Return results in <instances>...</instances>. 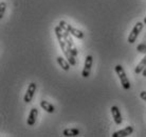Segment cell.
<instances>
[{
	"instance_id": "6da1fadb",
	"label": "cell",
	"mask_w": 146,
	"mask_h": 137,
	"mask_svg": "<svg viewBox=\"0 0 146 137\" xmlns=\"http://www.w3.org/2000/svg\"><path fill=\"white\" fill-rule=\"evenodd\" d=\"M54 32H55V34H56V37H57V39H58L59 46H60V48H62V52H64V54H65L66 57L68 59V62H69L72 66H75V65H76V59H75V56L73 55L72 53L68 50V48H67V44H66V41H65V38H64V30L59 26H57L54 28Z\"/></svg>"
},
{
	"instance_id": "7a4b0ae2",
	"label": "cell",
	"mask_w": 146,
	"mask_h": 137,
	"mask_svg": "<svg viewBox=\"0 0 146 137\" xmlns=\"http://www.w3.org/2000/svg\"><path fill=\"white\" fill-rule=\"evenodd\" d=\"M114 70H115L117 74L120 78L121 84L123 86V88L128 90V89L130 88V83H129V80H128L127 76L125 74V70L123 69V67L121 66V65H117V66L114 67Z\"/></svg>"
},
{
	"instance_id": "3957f363",
	"label": "cell",
	"mask_w": 146,
	"mask_h": 137,
	"mask_svg": "<svg viewBox=\"0 0 146 137\" xmlns=\"http://www.w3.org/2000/svg\"><path fill=\"white\" fill-rule=\"evenodd\" d=\"M143 27H144V22H137L135 25V27H133V29L131 30V32H130V34L128 35V43L129 44H133L135 41V39H137V37L139 36L140 32L142 31Z\"/></svg>"
},
{
	"instance_id": "277c9868",
	"label": "cell",
	"mask_w": 146,
	"mask_h": 137,
	"mask_svg": "<svg viewBox=\"0 0 146 137\" xmlns=\"http://www.w3.org/2000/svg\"><path fill=\"white\" fill-rule=\"evenodd\" d=\"M64 38H65V41H66V44H67L68 50H69L74 56H76L78 51H77V48H76V46H75V44L73 43L72 37L70 36V32H65V31H64Z\"/></svg>"
},
{
	"instance_id": "5b68a950",
	"label": "cell",
	"mask_w": 146,
	"mask_h": 137,
	"mask_svg": "<svg viewBox=\"0 0 146 137\" xmlns=\"http://www.w3.org/2000/svg\"><path fill=\"white\" fill-rule=\"evenodd\" d=\"M36 88H37L36 83H34V82L30 83L29 87L27 89L26 95H25V98H23V101H25L26 103H30V102L32 101V99H33V97H34V94L36 92Z\"/></svg>"
},
{
	"instance_id": "8992f818",
	"label": "cell",
	"mask_w": 146,
	"mask_h": 137,
	"mask_svg": "<svg viewBox=\"0 0 146 137\" xmlns=\"http://www.w3.org/2000/svg\"><path fill=\"white\" fill-rule=\"evenodd\" d=\"M92 62H93V57H92V55L86 56V59H85V64H84V69H83V72H82V76H83V78H88V77H89V74H90V71H91Z\"/></svg>"
},
{
	"instance_id": "52a82bcc",
	"label": "cell",
	"mask_w": 146,
	"mask_h": 137,
	"mask_svg": "<svg viewBox=\"0 0 146 137\" xmlns=\"http://www.w3.org/2000/svg\"><path fill=\"white\" fill-rule=\"evenodd\" d=\"M111 114H112L113 120H114L115 124L120 126L121 123H122V121H123V119H122V115H121V112H120V110H119V108L115 106V105L112 106V108H111Z\"/></svg>"
},
{
	"instance_id": "ba28073f",
	"label": "cell",
	"mask_w": 146,
	"mask_h": 137,
	"mask_svg": "<svg viewBox=\"0 0 146 137\" xmlns=\"http://www.w3.org/2000/svg\"><path fill=\"white\" fill-rule=\"evenodd\" d=\"M132 132H133V128L130 126H126L125 129H123V130L114 132V133L112 134V137H125V136L130 135Z\"/></svg>"
},
{
	"instance_id": "9c48e42d",
	"label": "cell",
	"mask_w": 146,
	"mask_h": 137,
	"mask_svg": "<svg viewBox=\"0 0 146 137\" xmlns=\"http://www.w3.org/2000/svg\"><path fill=\"white\" fill-rule=\"evenodd\" d=\"M37 116H38V110H37L36 108H31V111H30L28 120H27V122H28L29 126H34V124H35Z\"/></svg>"
},
{
	"instance_id": "30bf717a",
	"label": "cell",
	"mask_w": 146,
	"mask_h": 137,
	"mask_svg": "<svg viewBox=\"0 0 146 137\" xmlns=\"http://www.w3.org/2000/svg\"><path fill=\"white\" fill-rule=\"evenodd\" d=\"M40 106H41V108L44 110V111H46L47 113H54L55 111V108L52 105L51 103H49L48 101H44V100H41L40 101Z\"/></svg>"
},
{
	"instance_id": "8fae6325",
	"label": "cell",
	"mask_w": 146,
	"mask_h": 137,
	"mask_svg": "<svg viewBox=\"0 0 146 137\" xmlns=\"http://www.w3.org/2000/svg\"><path fill=\"white\" fill-rule=\"evenodd\" d=\"M56 61H57L58 65L62 67L64 70L68 71L70 69V65H71V64H70L69 62H67L64 57H62V56H57V57H56Z\"/></svg>"
},
{
	"instance_id": "7c38bea8",
	"label": "cell",
	"mask_w": 146,
	"mask_h": 137,
	"mask_svg": "<svg viewBox=\"0 0 146 137\" xmlns=\"http://www.w3.org/2000/svg\"><path fill=\"white\" fill-rule=\"evenodd\" d=\"M145 67H146V54H145V56L141 59V62L138 64V66L135 67V72L137 74H141V72H143V70H144V68H145Z\"/></svg>"
},
{
	"instance_id": "4fadbf2b",
	"label": "cell",
	"mask_w": 146,
	"mask_h": 137,
	"mask_svg": "<svg viewBox=\"0 0 146 137\" xmlns=\"http://www.w3.org/2000/svg\"><path fill=\"white\" fill-rule=\"evenodd\" d=\"M78 134H80V130L75 129V128H73V129H66L62 132L64 136H77Z\"/></svg>"
},
{
	"instance_id": "5bb4252c",
	"label": "cell",
	"mask_w": 146,
	"mask_h": 137,
	"mask_svg": "<svg viewBox=\"0 0 146 137\" xmlns=\"http://www.w3.org/2000/svg\"><path fill=\"white\" fill-rule=\"evenodd\" d=\"M58 26L60 27L65 32H71V30H72V28H73L71 25L67 23V22L64 21V20H60V21L58 22Z\"/></svg>"
},
{
	"instance_id": "9a60e30c",
	"label": "cell",
	"mask_w": 146,
	"mask_h": 137,
	"mask_svg": "<svg viewBox=\"0 0 146 137\" xmlns=\"http://www.w3.org/2000/svg\"><path fill=\"white\" fill-rule=\"evenodd\" d=\"M70 33L72 34L73 36L76 37V38H80V39L84 38V33H83L80 30H77V29H75V28H72V30H71Z\"/></svg>"
},
{
	"instance_id": "2e32d148",
	"label": "cell",
	"mask_w": 146,
	"mask_h": 137,
	"mask_svg": "<svg viewBox=\"0 0 146 137\" xmlns=\"http://www.w3.org/2000/svg\"><path fill=\"white\" fill-rule=\"evenodd\" d=\"M5 9H7V3L5 2H0V19L3 18Z\"/></svg>"
},
{
	"instance_id": "e0dca14e",
	"label": "cell",
	"mask_w": 146,
	"mask_h": 137,
	"mask_svg": "<svg viewBox=\"0 0 146 137\" xmlns=\"http://www.w3.org/2000/svg\"><path fill=\"white\" fill-rule=\"evenodd\" d=\"M137 50L140 52V53H144L146 54V45L145 44H140L138 47H137Z\"/></svg>"
},
{
	"instance_id": "ac0fdd59",
	"label": "cell",
	"mask_w": 146,
	"mask_h": 137,
	"mask_svg": "<svg viewBox=\"0 0 146 137\" xmlns=\"http://www.w3.org/2000/svg\"><path fill=\"white\" fill-rule=\"evenodd\" d=\"M140 97H141L144 101H146V92H141V94H140Z\"/></svg>"
},
{
	"instance_id": "d6986e66",
	"label": "cell",
	"mask_w": 146,
	"mask_h": 137,
	"mask_svg": "<svg viewBox=\"0 0 146 137\" xmlns=\"http://www.w3.org/2000/svg\"><path fill=\"white\" fill-rule=\"evenodd\" d=\"M142 74H143V76H144V77H146V67L144 68V70H143Z\"/></svg>"
},
{
	"instance_id": "ffe728a7",
	"label": "cell",
	"mask_w": 146,
	"mask_h": 137,
	"mask_svg": "<svg viewBox=\"0 0 146 137\" xmlns=\"http://www.w3.org/2000/svg\"><path fill=\"white\" fill-rule=\"evenodd\" d=\"M143 22H144V25H146V16H145V18H144V21Z\"/></svg>"
}]
</instances>
